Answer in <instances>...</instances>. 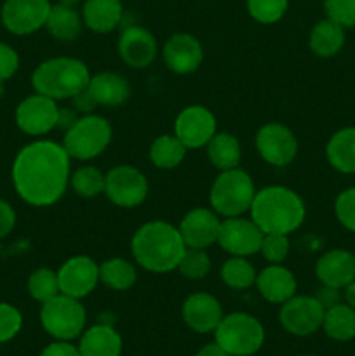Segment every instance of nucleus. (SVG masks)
<instances>
[{
  "label": "nucleus",
  "instance_id": "44",
  "mask_svg": "<svg viewBox=\"0 0 355 356\" xmlns=\"http://www.w3.org/2000/svg\"><path fill=\"white\" fill-rule=\"evenodd\" d=\"M38 356H80L79 346L72 344V341H52L44 348Z\"/></svg>",
  "mask_w": 355,
  "mask_h": 356
},
{
  "label": "nucleus",
  "instance_id": "15",
  "mask_svg": "<svg viewBox=\"0 0 355 356\" xmlns=\"http://www.w3.org/2000/svg\"><path fill=\"white\" fill-rule=\"evenodd\" d=\"M58 101L37 92L24 97L14 113L17 129L28 136L49 134L52 129L58 127Z\"/></svg>",
  "mask_w": 355,
  "mask_h": 356
},
{
  "label": "nucleus",
  "instance_id": "4",
  "mask_svg": "<svg viewBox=\"0 0 355 356\" xmlns=\"http://www.w3.org/2000/svg\"><path fill=\"white\" fill-rule=\"evenodd\" d=\"M89 80V66L70 56L45 59L31 73V87L35 92L54 101L73 99L87 89Z\"/></svg>",
  "mask_w": 355,
  "mask_h": 356
},
{
  "label": "nucleus",
  "instance_id": "13",
  "mask_svg": "<svg viewBox=\"0 0 355 356\" xmlns=\"http://www.w3.org/2000/svg\"><path fill=\"white\" fill-rule=\"evenodd\" d=\"M216 132H218V120L214 113L202 104H190L183 108L174 120L173 134L188 149L205 148Z\"/></svg>",
  "mask_w": 355,
  "mask_h": 356
},
{
  "label": "nucleus",
  "instance_id": "29",
  "mask_svg": "<svg viewBox=\"0 0 355 356\" xmlns=\"http://www.w3.org/2000/svg\"><path fill=\"white\" fill-rule=\"evenodd\" d=\"M205 152H207L209 162L219 172L237 169L240 165V159H242L240 141L237 139V136L230 134V132H216L205 146Z\"/></svg>",
  "mask_w": 355,
  "mask_h": 356
},
{
  "label": "nucleus",
  "instance_id": "9",
  "mask_svg": "<svg viewBox=\"0 0 355 356\" xmlns=\"http://www.w3.org/2000/svg\"><path fill=\"white\" fill-rule=\"evenodd\" d=\"M148 191L150 184L145 174L129 163L111 167L104 177V195L120 209L139 207L148 197Z\"/></svg>",
  "mask_w": 355,
  "mask_h": 356
},
{
  "label": "nucleus",
  "instance_id": "50",
  "mask_svg": "<svg viewBox=\"0 0 355 356\" xmlns=\"http://www.w3.org/2000/svg\"><path fill=\"white\" fill-rule=\"evenodd\" d=\"M59 3H65V6H72V7H75L77 0H59Z\"/></svg>",
  "mask_w": 355,
  "mask_h": 356
},
{
  "label": "nucleus",
  "instance_id": "8",
  "mask_svg": "<svg viewBox=\"0 0 355 356\" xmlns=\"http://www.w3.org/2000/svg\"><path fill=\"white\" fill-rule=\"evenodd\" d=\"M42 329L56 341L79 339L86 330L87 312L80 299L58 294L40 306Z\"/></svg>",
  "mask_w": 355,
  "mask_h": 356
},
{
  "label": "nucleus",
  "instance_id": "42",
  "mask_svg": "<svg viewBox=\"0 0 355 356\" xmlns=\"http://www.w3.org/2000/svg\"><path fill=\"white\" fill-rule=\"evenodd\" d=\"M19 68V54L9 44L0 42V82L13 79Z\"/></svg>",
  "mask_w": 355,
  "mask_h": 356
},
{
  "label": "nucleus",
  "instance_id": "27",
  "mask_svg": "<svg viewBox=\"0 0 355 356\" xmlns=\"http://www.w3.org/2000/svg\"><path fill=\"white\" fill-rule=\"evenodd\" d=\"M44 28L56 38V40L73 42L80 37V33H82V14L72 6L52 3L51 13H49Z\"/></svg>",
  "mask_w": 355,
  "mask_h": 356
},
{
  "label": "nucleus",
  "instance_id": "23",
  "mask_svg": "<svg viewBox=\"0 0 355 356\" xmlns=\"http://www.w3.org/2000/svg\"><path fill=\"white\" fill-rule=\"evenodd\" d=\"M87 92L90 94L96 106L117 108L131 97V83L117 72H100L90 75Z\"/></svg>",
  "mask_w": 355,
  "mask_h": 356
},
{
  "label": "nucleus",
  "instance_id": "48",
  "mask_svg": "<svg viewBox=\"0 0 355 356\" xmlns=\"http://www.w3.org/2000/svg\"><path fill=\"white\" fill-rule=\"evenodd\" d=\"M195 356H230V355L226 353V351L223 350L218 343H211V344H205V346H202Z\"/></svg>",
  "mask_w": 355,
  "mask_h": 356
},
{
  "label": "nucleus",
  "instance_id": "39",
  "mask_svg": "<svg viewBox=\"0 0 355 356\" xmlns=\"http://www.w3.org/2000/svg\"><path fill=\"white\" fill-rule=\"evenodd\" d=\"M23 329V315L16 306L0 302V344L13 341Z\"/></svg>",
  "mask_w": 355,
  "mask_h": 356
},
{
  "label": "nucleus",
  "instance_id": "21",
  "mask_svg": "<svg viewBox=\"0 0 355 356\" xmlns=\"http://www.w3.org/2000/svg\"><path fill=\"white\" fill-rule=\"evenodd\" d=\"M315 277L320 285L345 289L355 280V254L345 249H331L317 259Z\"/></svg>",
  "mask_w": 355,
  "mask_h": 356
},
{
  "label": "nucleus",
  "instance_id": "37",
  "mask_svg": "<svg viewBox=\"0 0 355 356\" xmlns=\"http://www.w3.org/2000/svg\"><path fill=\"white\" fill-rule=\"evenodd\" d=\"M247 13L261 24H274L287 13L289 0H246Z\"/></svg>",
  "mask_w": 355,
  "mask_h": 356
},
{
  "label": "nucleus",
  "instance_id": "3",
  "mask_svg": "<svg viewBox=\"0 0 355 356\" xmlns=\"http://www.w3.org/2000/svg\"><path fill=\"white\" fill-rule=\"evenodd\" d=\"M249 218L268 235H291L305 222L306 205L294 190L271 184L256 191Z\"/></svg>",
  "mask_w": 355,
  "mask_h": 356
},
{
  "label": "nucleus",
  "instance_id": "49",
  "mask_svg": "<svg viewBox=\"0 0 355 356\" xmlns=\"http://www.w3.org/2000/svg\"><path fill=\"white\" fill-rule=\"evenodd\" d=\"M343 291H345V294H343L345 302L355 309V280L350 282V284H348Z\"/></svg>",
  "mask_w": 355,
  "mask_h": 356
},
{
  "label": "nucleus",
  "instance_id": "26",
  "mask_svg": "<svg viewBox=\"0 0 355 356\" xmlns=\"http://www.w3.org/2000/svg\"><path fill=\"white\" fill-rule=\"evenodd\" d=\"M326 159L338 172L355 174V127H343L331 136Z\"/></svg>",
  "mask_w": 355,
  "mask_h": 356
},
{
  "label": "nucleus",
  "instance_id": "46",
  "mask_svg": "<svg viewBox=\"0 0 355 356\" xmlns=\"http://www.w3.org/2000/svg\"><path fill=\"white\" fill-rule=\"evenodd\" d=\"M72 101H73V104H75L77 110L82 111L84 115H86V113H93L94 106H96V103H94V99H93V97H90V94L87 92V89L82 90V92H80V94H77V96L73 97Z\"/></svg>",
  "mask_w": 355,
  "mask_h": 356
},
{
  "label": "nucleus",
  "instance_id": "45",
  "mask_svg": "<svg viewBox=\"0 0 355 356\" xmlns=\"http://www.w3.org/2000/svg\"><path fill=\"white\" fill-rule=\"evenodd\" d=\"M315 298L319 299L320 305L327 309V308H331V306H334L340 302V299H341L340 289H333V287H327V285H320L319 291L315 292Z\"/></svg>",
  "mask_w": 355,
  "mask_h": 356
},
{
  "label": "nucleus",
  "instance_id": "19",
  "mask_svg": "<svg viewBox=\"0 0 355 356\" xmlns=\"http://www.w3.org/2000/svg\"><path fill=\"white\" fill-rule=\"evenodd\" d=\"M164 63L176 75H190L200 68L204 61V47L191 33H174L162 49Z\"/></svg>",
  "mask_w": 355,
  "mask_h": 356
},
{
  "label": "nucleus",
  "instance_id": "32",
  "mask_svg": "<svg viewBox=\"0 0 355 356\" xmlns=\"http://www.w3.org/2000/svg\"><path fill=\"white\" fill-rule=\"evenodd\" d=\"M138 280V271L131 261L124 257H110L100 264V282L115 292L132 289Z\"/></svg>",
  "mask_w": 355,
  "mask_h": 356
},
{
  "label": "nucleus",
  "instance_id": "14",
  "mask_svg": "<svg viewBox=\"0 0 355 356\" xmlns=\"http://www.w3.org/2000/svg\"><path fill=\"white\" fill-rule=\"evenodd\" d=\"M51 7V0H6L0 19L9 33L24 37L45 26Z\"/></svg>",
  "mask_w": 355,
  "mask_h": 356
},
{
  "label": "nucleus",
  "instance_id": "12",
  "mask_svg": "<svg viewBox=\"0 0 355 356\" xmlns=\"http://www.w3.org/2000/svg\"><path fill=\"white\" fill-rule=\"evenodd\" d=\"M265 233L253 219L244 216L221 219L218 233V245L230 256L251 257L260 254Z\"/></svg>",
  "mask_w": 355,
  "mask_h": 356
},
{
  "label": "nucleus",
  "instance_id": "53",
  "mask_svg": "<svg viewBox=\"0 0 355 356\" xmlns=\"http://www.w3.org/2000/svg\"><path fill=\"white\" fill-rule=\"evenodd\" d=\"M354 254H355V252H354Z\"/></svg>",
  "mask_w": 355,
  "mask_h": 356
},
{
  "label": "nucleus",
  "instance_id": "40",
  "mask_svg": "<svg viewBox=\"0 0 355 356\" xmlns=\"http://www.w3.org/2000/svg\"><path fill=\"white\" fill-rule=\"evenodd\" d=\"M334 216L345 229L355 233V186L338 195L334 200Z\"/></svg>",
  "mask_w": 355,
  "mask_h": 356
},
{
  "label": "nucleus",
  "instance_id": "34",
  "mask_svg": "<svg viewBox=\"0 0 355 356\" xmlns=\"http://www.w3.org/2000/svg\"><path fill=\"white\" fill-rule=\"evenodd\" d=\"M104 177L106 174L101 172L97 167L82 165L70 176V188L82 198H96L104 195Z\"/></svg>",
  "mask_w": 355,
  "mask_h": 356
},
{
  "label": "nucleus",
  "instance_id": "2",
  "mask_svg": "<svg viewBox=\"0 0 355 356\" xmlns=\"http://www.w3.org/2000/svg\"><path fill=\"white\" fill-rule=\"evenodd\" d=\"M184 245L178 226L173 222L153 219L134 232L131 238L132 259L150 273H171L180 264Z\"/></svg>",
  "mask_w": 355,
  "mask_h": 356
},
{
  "label": "nucleus",
  "instance_id": "36",
  "mask_svg": "<svg viewBox=\"0 0 355 356\" xmlns=\"http://www.w3.org/2000/svg\"><path fill=\"white\" fill-rule=\"evenodd\" d=\"M211 268L212 263L207 250L190 249V247H187L176 270L180 271L181 277L187 278V280L197 282L204 280V278L211 273Z\"/></svg>",
  "mask_w": 355,
  "mask_h": 356
},
{
  "label": "nucleus",
  "instance_id": "41",
  "mask_svg": "<svg viewBox=\"0 0 355 356\" xmlns=\"http://www.w3.org/2000/svg\"><path fill=\"white\" fill-rule=\"evenodd\" d=\"M326 17L343 28L355 26V0H324Z\"/></svg>",
  "mask_w": 355,
  "mask_h": 356
},
{
  "label": "nucleus",
  "instance_id": "16",
  "mask_svg": "<svg viewBox=\"0 0 355 356\" xmlns=\"http://www.w3.org/2000/svg\"><path fill=\"white\" fill-rule=\"evenodd\" d=\"M58 280L61 294L82 301L100 284V264L89 256H73L59 266Z\"/></svg>",
  "mask_w": 355,
  "mask_h": 356
},
{
  "label": "nucleus",
  "instance_id": "28",
  "mask_svg": "<svg viewBox=\"0 0 355 356\" xmlns=\"http://www.w3.org/2000/svg\"><path fill=\"white\" fill-rule=\"evenodd\" d=\"M310 51L319 58H333L345 45V28L334 23L329 17H324L313 24L308 37Z\"/></svg>",
  "mask_w": 355,
  "mask_h": 356
},
{
  "label": "nucleus",
  "instance_id": "22",
  "mask_svg": "<svg viewBox=\"0 0 355 356\" xmlns=\"http://www.w3.org/2000/svg\"><path fill=\"white\" fill-rule=\"evenodd\" d=\"M256 289L261 298L270 305H284L296 296L298 282L294 273L284 264H268L258 273Z\"/></svg>",
  "mask_w": 355,
  "mask_h": 356
},
{
  "label": "nucleus",
  "instance_id": "52",
  "mask_svg": "<svg viewBox=\"0 0 355 356\" xmlns=\"http://www.w3.org/2000/svg\"><path fill=\"white\" fill-rule=\"evenodd\" d=\"M301 356H315V355H301Z\"/></svg>",
  "mask_w": 355,
  "mask_h": 356
},
{
  "label": "nucleus",
  "instance_id": "7",
  "mask_svg": "<svg viewBox=\"0 0 355 356\" xmlns=\"http://www.w3.org/2000/svg\"><path fill=\"white\" fill-rule=\"evenodd\" d=\"M214 343L230 356H253L263 348L265 327L249 313H228L216 327Z\"/></svg>",
  "mask_w": 355,
  "mask_h": 356
},
{
  "label": "nucleus",
  "instance_id": "25",
  "mask_svg": "<svg viewBox=\"0 0 355 356\" xmlns=\"http://www.w3.org/2000/svg\"><path fill=\"white\" fill-rule=\"evenodd\" d=\"M84 26L94 33H110L120 24L124 16L122 0H84L82 3Z\"/></svg>",
  "mask_w": 355,
  "mask_h": 356
},
{
  "label": "nucleus",
  "instance_id": "24",
  "mask_svg": "<svg viewBox=\"0 0 355 356\" xmlns=\"http://www.w3.org/2000/svg\"><path fill=\"white\" fill-rule=\"evenodd\" d=\"M80 356H122L124 341L110 323H96L79 337Z\"/></svg>",
  "mask_w": 355,
  "mask_h": 356
},
{
  "label": "nucleus",
  "instance_id": "33",
  "mask_svg": "<svg viewBox=\"0 0 355 356\" xmlns=\"http://www.w3.org/2000/svg\"><path fill=\"white\" fill-rule=\"evenodd\" d=\"M223 284L233 291H246L256 284L258 271L247 257L230 256L219 270Z\"/></svg>",
  "mask_w": 355,
  "mask_h": 356
},
{
  "label": "nucleus",
  "instance_id": "1",
  "mask_svg": "<svg viewBox=\"0 0 355 356\" xmlns=\"http://www.w3.org/2000/svg\"><path fill=\"white\" fill-rule=\"evenodd\" d=\"M72 159L61 143L37 139L17 152L10 169L14 190L31 207H52L70 186Z\"/></svg>",
  "mask_w": 355,
  "mask_h": 356
},
{
  "label": "nucleus",
  "instance_id": "43",
  "mask_svg": "<svg viewBox=\"0 0 355 356\" xmlns=\"http://www.w3.org/2000/svg\"><path fill=\"white\" fill-rule=\"evenodd\" d=\"M16 211L7 200L0 198V240L6 238L9 233H13L16 226Z\"/></svg>",
  "mask_w": 355,
  "mask_h": 356
},
{
  "label": "nucleus",
  "instance_id": "20",
  "mask_svg": "<svg viewBox=\"0 0 355 356\" xmlns=\"http://www.w3.org/2000/svg\"><path fill=\"white\" fill-rule=\"evenodd\" d=\"M181 316L188 329L194 332L214 334L225 313L221 302L214 296L209 292H194L184 299Z\"/></svg>",
  "mask_w": 355,
  "mask_h": 356
},
{
  "label": "nucleus",
  "instance_id": "35",
  "mask_svg": "<svg viewBox=\"0 0 355 356\" xmlns=\"http://www.w3.org/2000/svg\"><path fill=\"white\" fill-rule=\"evenodd\" d=\"M28 294L31 299L40 305L45 301L52 299L54 296L61 294L59 292V280H58V271L51 270V268H38V270L31 271L28 277Z\"/></svg>",
  "mask_w": 355,
  "mask_h": 356
},
{
  "label": "nucleus",
  "instance_id": "10",
  "mask_svg": "<svg viewBox=\"0 0 355 356\" xmlns=\"http://www.w3.org/2000/svg\"><path fill=\"white\" fill-rule=\"evenodd\" d=\"M256 152L268 165L287 167L298 155V139L287 125L268 122L254 136Z\"/></svg>",
  "mask_w": 355,
  "mask_h": 356
},
{
  "label": "nucleus",
  "instance_id": "51",
  "mask_svg": "<svg viewBox=\"0 0 355 356\" xmlns=\"http://www.w3.org/2000/svg\"><path fill=\"white\" fill-rule=\"evenodd\" d=\"M3 94V82H0V96Z\"/></svg>",
  "mask_w": 355,
  "mask_h": 356
},
{
  "label": "nucleus",
  "instance_id": "31",
  "mask_svg": "<svg viewBox=\"0 0 355 356\" xmlns=\"http://www.w3.org/2000/svg\"><path fill=\"white\" fill-rule=\"evenodd\" d=\"M188 148L174 134H162L150 145L148 156L153 167L160 170H173L187 159Z\"/></svg>",
  "mask_w": 355,
  "mask_h": 356
},
{
  "label": "nucleus",
  "instance_id": "30",
  "mask_svg": "<svg viewBox=\"0 0 355 356\" xmlns=\"http://www.w3.org/2000/svg\"><path fill=\"white\" fill-rule=\"evenodd\" d=\"M322 330L329 339L338 343L355 339V309L347 302H338L327 308L324 313Z\"/></svg>",
  "mask_w": 355,
  "mask_h": 356
},
{
  "label": "nucleus",
  "instance_id": "47",
  "mask_svg": "<svg viewBox=\"0 0 355 356\" xmlns=\"http://www.w3.org/2000/svg\"><path fill=\"white\" fill-rule=\"evenodd\" d=\"M77 118H79V117H77L75 111H73V110H61V108H59L58 127L63 129V131H66V129H70L73 124H75Z\"/></svg>",
  "mask_w": 355,
  "mask_h": 356
},
{
  "label": "nucleus",
  "instance_id": "18",
  "mask_svg": "<svg viewBox=\"0 0 355 356\" xmlns=\"http://www.w3.org/2000/svg\"><path fill=\"white\" fill-rule=\"evenodd\" d=\"M221 219L211 207H194L180 221V233L184 245L190 249H204L218 242Z\"/></svg>",
  "mask_w": 355,
  "mask_h": 356
},
{
  "label": "nucleus",
  "instance_id": "6",
  "mask_svg": "<svg viewBox=\"0 0 355 356\" xmlns=\"http://www.w3.org/2000/svg\"><path fill=\"white\" fill-rule=\"evenodd\" d=\"M113 138L111 124L104 117L96 113H86L66 129L61 145L72 160H94L104 153Z\"/></svg>",
  "mask_w": 355,
  "mask_h": 356
},
{
  "label": "nucleus",
  "instance_id": "38",
  "mask_svg": "<svg viewBox=\"0 0 355 356\" xmlns=\"http://www.w3.org/2000/svg\"><path fill=\"white\" fill-rule=\"evenodd\" d=\"M291 250V242H289L287 235H268L263 236L261 242L260 254L268 264H282L289 256Z\"/></svg>",
  "mask_w": 355,
  "mask_h": 356
},
{
  "label": "nucleus",
  "instance_id": "11",
  "mask_svg": "<svg viewBox=\"0 0 355 356\" xmlns=\"http://www.w3.org/2000/svg\"><path fill=\"white\" fill-rule=\"evenodd\" d=\"M326 308L315 296H292L281 305L278 322L282 329L296 337H308L322 329Z\"/></svg>",
  "mask_w": 355,
  "mask_h": 356
},
{
  "label": "nucleus",
  "instance_id": "17",
  "mask_svg": "<svg viewBox=\"0 0 355 356\" xmlns=\"http://www.w3.org/2000/svg\"><path fill=\"white\" fill-rule=\"evenodd\" d=\"M117 52L129 68L145 70L155 61L159 54V44L152 31L132 24V26L124 28L118 35Z\"/></svg>",
  "mask_w": 355,
  "mask_h": 356
},
{
  "label": "nucleus",
  "instance_id": "5",
  "mask_svg": "<svg viewBox=\"0 0 355 356\" xmlns=\"http://www.w3.org/2000/svg\"><path fill=\"white\" fill-rule=\"evenodd\" d=\"M256 191L253 177L240 167L221 170L211 184L209 205L219 218H237L249 212Z\"/></svg>",
  "mask_w": 355,
  "mask_h": 356
}]
</instances>
